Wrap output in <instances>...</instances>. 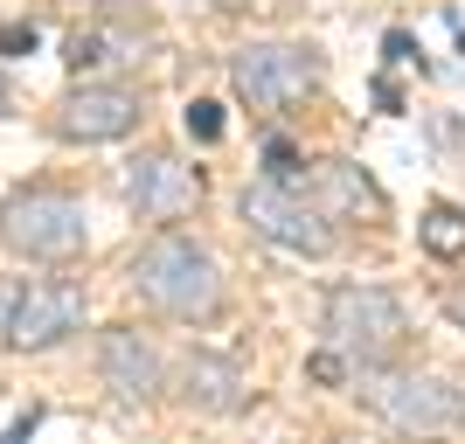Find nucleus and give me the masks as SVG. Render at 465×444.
Here are the masks:
<instances>
[{"label":"nucleus","mask_w":465,"mask_h":444,"mask_svg":"<svg viewBox=\"0 0 465 444\" xmlns=\"http://www.w3.org/2000/svg\"><path fill=\"white\" fill-rule=\"evenodd\" d=\"M133 285H139V299L153 312H167V320H209V312L223 306V264L181 230L153 236V243L133 257Z\"/></svg>","instance_id":"nucleus-1"},{"label":"nucleus","mask_w":465,"mask_h":444,"mask_svg":"<svg viewBox=\"0 0 465 444\" xmlns=\"http://www.w3.org/2000/svg\"><path fill=\"white\" fill-rule=\"evenodd\" d=\"M348 354H341V348H320V354H312V361H306V382H320V389H341V382H348Z\"/></svg>","instance_id":"nucleus-17"},{"label":"nucleus","mask_w":465,"mask_h":444,"mask_svg":"<svg viewBox=\"0 0 465 444\" xmlns=\"http://www.w3.org/2000/svg\"><path fill=\"white\" fill-rule=\"evenodd\" d=\"M236 215H243L251 236H264L272 251H292V257H327L333 251L327 209H320L299 181H251V188L236 194Z\"/></svg>","instance_id":"nucleus-3"},{"label":"nucleus","mask_w":465,"mask_h":444,"mask_svg":"<svg viewBox=\"0 0 465 444\" xmlns=\"http://www.w3.org/2000/svg\"><path fill=\"white\" fill-rule=\"evenodd\" d=\"M91 7H112V0H91Z\"/></svg>","instance_id":"nucleus-25"},{"label":"nucleus","mask_w":465,"mask_h":444,"mask_svg":"<svg viewBox=\"0 0 465 444\" xmlns=\"http://www.w3.org/2000/svg\"><path fill=\"white\" fill-rule=\"evenodd\" d=\"M312 202H320V209H327V222L333 215H348V222H382L389 215V202H382V188H375L369 174H361V167H354V160H320V167H312Z\"/></svg>","instance_id":"nucleus-12"},{"label":"nucleus","mask_w":465,"mask_h":444,"mask_svg":"<svg viewBox=\"0 0 465 444\" xmlns=\"http://www.w3.org/2000/svg\"><path fill=\"white\" fill-rule=\"evenodd\" d=\"M299 167H306V160H299V146H292V139H272V146H264V181H299V188H306V174H299Z\"/></svg>","instance_id":"nucleus-16"},{"label":"nucleus","mask_w":465,"mask_h":444,"mask_svg":"<svg viewBox=\"0 0 465 444\" xmlns=\"http://www.w3.org/2000/svg\"><path fill=\"white\" fill-rule=\"evenodd\" d=\"M139 91L133 84H77V91L56 104V133L77 139V146H104V139H125L139 125Z\"/></svg>","instance_id":"nucleus-8"},{"label":"nucleus","mask_w":465,"mask_h":444,"mask_svg":"<svg viewBox=\"0 0 465 444\" xmlns=\"http://www.w3.org/2000/svg\"><path fill=\"white\" fill-rule=\"evenodd\" d=\"M97 375H104V389H112L118 403H153L160 382H167L160 348L139 327H112L104 340H97Z\"/></svg>","instance_id":"nucleus-10"},{"label":"nucleus","mask_w":465,"mask_h":444,"mask_svg":"<svg viewBox=\"0 0 465 444\" xmlns=\"http://www.w3.org/2000/svg\"><path fill=\"white\" fill-rule=\"evenodd\" d=\"M125 56H133V42L112 35V28H77L70 49H63V63H70L77 84H97V70H112V63H125Z\"/></svg>","instance_id":"nucleus-13"},{"label":"nucleus","mask_w":465,"mask_h":444,"mask_svg":"<svg viewBox=\"0 0 465 444\" xmlns=\"http://www.w3.org/2000/svg\"><path fill=\"white\" fill-rule=\"evenodd\" d=\"M382 56H389V63H417V70H430V56L417 49V35H410V28H389V35H382Z\"/></svg>","instance_id":"nucleus-18"},{"label":"nucleus","mask_w":465,"mask_h":444,"mask_svg":"<svg viewBox=\"0 0 465 444\" xmlns=\"http://www.w3.org/2000/svg\"><path fill=\"white\" fill-rule=\"evenodd\" d=\"M35 21H7V28H0V56H35Z\"/></svg>","instance_id":"nucleus-19"},{"label":"nucleus","mask_w":465,"mask_h":444,"mask_svg":"<svg viewBox=\"0 0 465 444\" xmlns=\"http://www.w3.org/2000/svg\"><path fill=\"white\" fill-rule=\"evenodd\" d=\"M230 91L251 112H292L299 97L320 91V49H306V42H243L230 56Z\"/></svg>","instance_id":"nucleus-6"},{"label":"nucleus","mask_w":465,"mask_h":444,"mask_svg":"<svg viewBox=\"0 0 465 444\" xmlns=\"http://www.w3.org/2000/svg\"><path fill=\"white\" fill-rule=\"evenodd\" d=\"M15 299H21L15 285H0V340H7V320H15Z\"/></svg>","instance_id":"nucleus-22"},{"label":"nucleus","mask_w":465,"mask_h":444,"mask_svg":"<svg viewBox=\"0 0 465 444\" xmlns=\"http://www.w3.org/2000/svg\"><path fill=\"white\" fill-rule=\"evenodd\" d=\"M181 403L202 409V417H236V409L251 403V382H243V368L230 354H209V348H188L181 354Z\"/></svg>","instance_id":"nucleus-11"},{"label":"nucleus","mask_w":465,"mask_h":444,"mask_svg":"<svg viewBox=\"0 0 465 444\" xmlns=\"http://www.w3.org/2000/svg\"><path fill=\"white\" fill-rule=\"evenodd\" d=\"M125 194H133V209L146 222H181L202 202V174L181 153H139L133 174H125Z\"/></svg>","instance_id":"nucleus-9"},{"label":"nucleus","mask_w":465,"mask_h":444,"mask_svg":"<svg viewBox=\"0 0 465 444\" xmlns=\"http://www.w3.org/2000/svg\"><path fill=\"white\" fill-rule=\"evenodd\" d=\"M0 118H7V77H0Z\"/></svg>","instance_id":"nucleus-24"},{"label":"nucleus","mask_w":465,"mask_h":444,"mask_svg":"<svg viewBox=\"0 0 465 444\" xmlns=\"http://www.w3.org/2000/svg\"><path fill=\"white\" fill-rule=\"evenodd\" d=\"M445 320L465 333V285H451V291H445Z\"/></svg>","instance_id":"nucleus-20"},{"label":"nucleus","mask_w":465,"mask_h":444,"mask_svg":"<svg viewBox=\"0 0 465 444\" xmlns=\"http://www.w3.org/2000/svg\"><path fill=\"white\" fill-rule=\"evenodd\" d=\"M361 403L382 417L396 438H445L465 424V389L445 375H375L361 382Z\"/></svg>","instance_id":"nucleus-4"},{"label":"nucleus","mask_w":465,"mask_h":444,"mask_svg":"<svg viewBox=\"0 0 465 444\" xmlns=\"http://www.w3.org/2000/svg\"><path fill=\"white\" fill-rule=\"evenodd\" d=\"M181 125H188V139L215 146V139H223V104H215V97H194L188 112H181Z\"/></svg>","instance_id":"nucleus-15"},{"label":"nucleus","mask_w":465,"mask_h":444,"mask_svg":"<svg viewBox=\"0 0 465 444\" xmlns=\"http://www.w3.org/2000/svg\"><path fill=\"white\" fill-rule=\"evenodd\" d=\"M0 236L15 257H35V264H70L84 251V202L63 188H21L7 194L0 209Z\"/></svg>","instance_id":"nucleus-5"},{"label":"nucleus","mask_w":465,"mask_h":444,"mask_svg":"<svg viewBox=\"0 0 465 444\" xmlns=\"http://www.w3.org/2000/svg\"><path fill=\"white\" fill-rule=\"evenodd\" d=\"M77 327H84V291L70 285V278H42V285H28V291L15 299L7 348L42 354V348H56V340H70Z\"/></svg>","instance_id":"nucleus-7"},{"label":"nucleus","mask_w":465,"mask_h":444,"mask_svg":"<svg viewBox=\"0 0 465 444\" xmlns=\"http://www.w3.org/2000/svg\"><path fill=\"white\" fill-rule=\"evenodd\" d=\"M410 340V320L396 306V291L382 285H333L327 291V348H341L354 368L396 361Z\"/></svg>","instance_id":"nucleus-2"},{"label":"nucleus","mask_w":465,"mask_h":444,"mask_svg":"<svg viewBox=\"0 0 465 444\" xmlns=\"http://www.w3.org/2000/svg\"><path fill=\"white\" fill-rule=\"evenodd\" d=\"M209 7H251V0H209Z\"/></svg>","instance_id":"nucleus-23"},{"label":"nucleus","mask_w":465,"mask_h":444,"mask_svg":"<svg viewBox=\"0 0 465 444\" xmlns=\"http://www.w3.org/2000/svg\"><path fill=\"white\" fill-rule=\"evenodd\" d=\"M417 243H424L430 257H465V215L451 209V202H430V209L417 215Z\"/></svg>","instance_id":"nucleus-14"},{"label":"nucleus","mask_w":465,"mask_h":444,"mask_svg":"<svg viewBox=\"0 0 465 444\" xmlns=\"http://www.w3.org/2000/svg\"><path fill=\"white\" fill-rule=\"evenodd\" d=\"M375 104H382V112H403V97H396V84H389V77H375Z\"/></svg>","instance_id":"nucleus-21"}]
</instances>
